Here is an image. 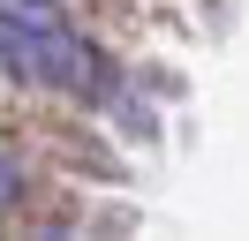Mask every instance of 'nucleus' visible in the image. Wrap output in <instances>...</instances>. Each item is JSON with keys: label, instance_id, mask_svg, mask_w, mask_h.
<instances>
[{"label": "nucleus", "instance_id": "nucleus-1", "mask_svg": "<svg viewBox=\"0 0 249 241\" xmlns=\"http://www.w3.org/2000/svg\"><path fill=\"white\" fill-rule=\"evenodd\" d=\"M8 189H16V166H0V196H8Z\"/></svg>", "mask_w": 249, "mask_h": 241}]
</instances>
